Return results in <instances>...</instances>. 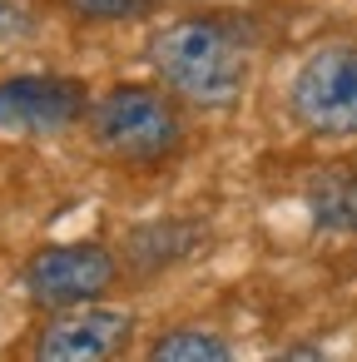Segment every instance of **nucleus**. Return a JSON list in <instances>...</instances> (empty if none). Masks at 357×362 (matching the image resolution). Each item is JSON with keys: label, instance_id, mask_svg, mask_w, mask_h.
Returning a JSON list of instances; mask_svg holds the SVG:
<instances>
[{"label": "nucleus", "instance_id": "8", "mask_svg": "<svg viewBox=\"0 0 357 362\" xmlns=\"http://www.w3.org/2000/svg\"><path fill=\"white\" fill-rule=\"evenodd\" d=\"M308 214L327 233H357V174L327 169L308 184Z\"/></svg>", "mask_w": 357, "mask_h": 362}, {"label": "nucleus", "instance_id": "7", "mask_svg": "<svg viewBox=\"0 0 357 362\" xmlns=\"http://www.w3.org/2000/svg\"><path fill=\"white\" fill-rule=\"evenodd\" d=\"M204 228L199 223H184V218H164V223H144L124 238V258L139 268V273H159V268H174L179 258H189L199 248Z\"/></svg>", "mask_w": 357, "mask_h": 362}, {"label": "nucleus", "instance_id": "11", "mask_svg": "<svg viewBox=\"0 0 357 362\" xmlns=\"http://www.w3.org/2000/svg\"><path fill=\"white\" fill-rule=\"evenodd\" d=\"M35 35V11L25 0H0V45H21Z\"/></svg>", "mask_w": 357, "mask_h": 362}, {"label": "nucleus", "instance_id": "4", "mask_svg": "<svg viewBox=\"0 0 357 362\" xmlns=\"http://www.w3.org/2000/svg\"><path fill=\"white\" fill-rule=\"evenodd\" d=\"M119 263L110 248L100 243H55L40 248L25 263V298L40 308H75V303H95L110 283H115Z\"/></svg>", "mask_w": 357, "mask_h": 362}, {"label": "nucleus", "instance_id": "1", "mask_svg": "<svg viewBox=\"0 0 357 362\" xmlns=\"http://www.w3.org/2000/svg\"><path fill=\"white\" fill-rule=\"evenodd\" d=\"M149 65L174 95H184L204 110H223L243 95L253 55H248V40L238 25L189 16V21H174L149 35Z\"/></svg>", "mask_w": 357, "mask_h": 362}, {"label": "nucleus", "instance_id": "5", "mask_svg": "<svg viewBox=\"0 0 357 362\" xmlns=\"http://www.w3.org/2000/svg\"><path fill=\"white\" fill-rule=\"evenodd\" d=\"M90 95L80 80L65 75H16L0 80V134H65L85 119Z\"/></svg>", "mask_w": 357, "mask_h": 362}, {"label": "nucleus", "instance_id": "10", "mask_svg": "<svg viewBox=\"0 0 357 362\" xmlns=\"http://www.w3.org/2000/svg\"><path fill=\"white\" fill-rule=\"evenodd\" d=\"M65 11H75L80 21H139L154 11V0H65Z\"/></svg>", "mask_w": 357, "mask_h": 362}, {"label": "nucleus", "instance_id": "9", "mask_svg": "<svg viewBox=\"0 0 357 362\" xmlns=\"http://www.w3.org/2000/svg\"><path fill=\"white\" fill-rule=\"evenodd\" d=\"M149 357H154V362H204V357L223 362V357H233V347H228L218 332H204V327H179V332H164V337L149 347Z\"/></svg>", "mask_w": 357, "mask_h": 362}, {"label": "nucleus", "instance_id": "6", "mask_svg": "<svg viewBox=\"0 0 357 362\" xmlns=\"http://www.w3.org/2000/svg\"><path fill=\"white\" fill-rule=\"evenodd\" d=\"M134 332V313L129 308H95V303H75L60 308V317L40 332L35 352L50 362H85V357H115L124 352Z\"/></svg>", "mask_w": 357, "mask_h": 362}, {"label": "nucleus", "instance_id": "3", "mask_svg": "<svg viewBox=\"0 0 357 362\" xmlns=\"http://www.w3.org/2000/svg\"><path fill=\"white\" fill-rule=\"evenodd\" d=\"M288 110L303 129L322 139H352L357 134V45L312 50L288 85Z\"/></svg>", "mask_w": 357, "mask_h": 362}, {"label": "nucleus", "instance_id": "2", "mask_svg": "<svg viewBox=\"0 0 357 362\" xmlns=\"http://www.w3.org/2000/svg\"><path fill=\"white\" fill-rule=\"evenodd\" d=\"M85 115H90V139L110 159H124V164H154V159L174 154L179 134H184L174 100L149 85H115Z\"/></svg>", "mask_w": 357, "mask_h": 362}]
</instances>
